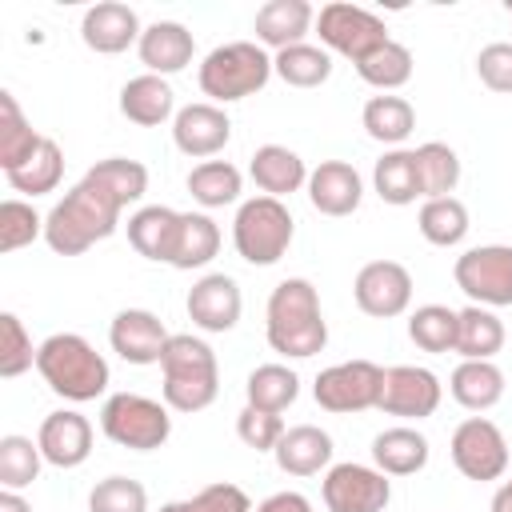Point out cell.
<instances>
[{"mask_svg":"<svg viewBox=\"0 0 512 512\" xmlns=\"http://www.w3.org/2000/svg\"><path fill=\"white\" fill-rule=\"evenodd\" d=\"M120 212H124V200L108 184L84 172V180L72 184L64 200H56L52 212L44 216V240L56 256H80L116 232Z\"/></svg>","mask_w":512,"mask_h":512,"instance_id":"cell-1","label":"cell"},{"mask_svg":"<svg viewBox=\"0 0 512 512\" xmlns=\"http://www.w3.org/2000/svg\"><path fill=\"white\" fill-rule=\"evenodd\" d=\"M268 348L288 360H308L328 344V320L320 312V292L304 276H288L272 288L264 308Z\"/></svg>","mask_w":512,"mask_h":512,"instance_id":"cell-2","label":"cell"},{"mask_svg":"<svg viewBox=\"0 0 512 512\" xmlns=\"http://www.w3.org/2000/svg\"><path fill=\"white\" fill-rule=\"evenodd\" d=\"M36 372L68 404H88V400L104 396L108 380H112L108 360L80 332H52L36 348Z\"/></svg>","mask_w":512,"mask_h":512,"instance_id":"cell-3","label":"cell"},{"mask_svg":"<svg viewBox=\"0 0 512 512\" xmlns=\"http://www.w3.org/2000/svg\"><path fill=\"white\" fill-rule=\"evenodd\" d=\"M160 372H164L160 392H164V404L172 412H204L220 396L216 352L208 348V340H200L192 332H172L164 360H160Z\"/></svg>","mask_w":512,"mask_h":512,"instance_id":"cell-4","label":"cell"},{"mask_svg":"<svg viewBox=\"0 0 512 512\" xmlns=\"http://www.w3.org/2000/svg\"><path fill=\"white\" fill-rule=\"evenodd\" d=\"M272 56L256 44V40H232V44H220L212 48L204 60H200V92L208 96V104H236L244 96H256L268 80H272Z\"/></svg>","mask_w":512,"mask_h":512,"instance_id":"cell-5","label":"cell"},{"mask_svg":"<svg viewBox=\"0 0 512 512\" xmlns=\"http://www.w3.org/2000/svg\"><path fill=\"white\" fill-rule=\"evenodd\" d=\"M292 236H296V220L288 212L284 200H272V196H252L236 208V220H232V244H236V256L256 264V268H268L276 260L288 256L292 248Z\"/></svg>","mask_w":512,"mask_h":512,"instance_id":"cell-6","label":"cell"},{"mask_svg":"<svg viewBox=\"0 0 512 512\" xmlns=\"http://www.w3.org/2000/svg\"><path fill=\"white\" fill-rule=\"evenodd\" d=\"M172 408L152 400V396H140V392H116L104 400L100 408V432L120 444V448H132V452H156L168 444L172 436Z\"/></svg>","mask_w":512,"mask_h":512,"instance_id":"cell-7","label":"cell"},{"mask_svg":"<svg viewBox=\"0 0 512 512\" xmlns=\"http://www.w3.org/2000/svg\"><path fill=\"white\" fill-rule=\"evenodd\" d=\"M316 36H320V48H328L352 64H360L364 56H372L380 44L392 40L376 12L360 8V4H344V0L324 4L316 12Z\"/></svg>","mask_w":512,"mask_h":512,"instance_id":"cell-8","label":"cell"},{"mask_svg":"<svg viewBox=\"0 0 512 512\" xmlns=\"http://www.w3.org/2000/svg\"><path fill=\"white\" fill-rule=\"evenodd\" d=\"M456 288L480 308L512 304V244H476L452 264Z\"/></svg>","mask_w":512,"mask_h":512,"instance_id":"cell-9","label":"cell"},{"mask_svg":"<svg viewBox=\"0 0 512 512\" xmlns=\"http://www.w3.org/2000/svg\"><path fill=\"white\" fill-rule=\"evenodd\" d=\"M380 388H384V368L372 360H340L332 368H324L312 384V396L324 412L336 416H352V412H368L380 404Z\"/></svg>","mask_w":512,"mask_h":512,"instance_id":"cell-10","label":"cell"},{"mask_svg":"<svg viewBox=\"0 0 512 512\" xmlns=\"http://www.w3.org/2000/svg\"><path fill=\"white\" fill-rule=\"evenodd\" d=\"M448 452H452V464L464 480L488 484V480H500L508 472V440L488 416L460 420L456 432H452Z\"/></svg>","mask_w":512,"mask_h":512,"instance_id":"cell-11","label":"cell"},{"mask_svg":"<svg viewBox=\"0 0 512 512\" xmlns=\"http://www.w3.org/2000/svg\"><path fill=\"white\" fill-rule=\"evenodd\" d=\"M328 512H384L392 500V480L376 464H332L320 484Z\"/></svg>","mask_w":512,"mask_h":512,"instance_id":"cell-12","label":"cell"},{"mask_svg":"<svg viewBox=\"0 0 512 512\" xmlns=\"http://www.w3.org/2000/svg\"><path fill=\"white\" fill-rule=\"evenodd\" d=\"M356 308L376 320L404 316L412 304V272L400 260H368L352 280Z\"/></svg>","mask_w":512,"mask_h":512,"instance_id":"cell-13","label":"cell"},{"mask_svg":"<svg viewBox=\"0 0 512 512\" xmlns=\"http://www.w3.org/2000/svg\"><path fill=\"white\" fill-rule=\"evenodd\" d=\"M444 388L440 376L420 368V364H396L384 368V388H380V412L384 416H400V420H424L440 408Z\"/></svg>","mask_w":512,"mask_h":512,"instance_id":"cell-14","label":"cell"},{"mask_svg":"<svg viewBox=\"0 0 512 512\" xmlns=\"http://www.w3.org/2000/svg\"><path fill=\"white\" fill-rule=\"evenodd\" d=\"M172 332L164 328V320L148 308H120L108 324V344L112 352L124 360V364H136V368H148V364H160L164 360V348H168Z\"/></svg>","mask_w":512,"mask_h":512,"instance_id":"cell-15","label":"cell"},{"mask_svg":"<svg viewBox=\"0 0 512 512\" xmlns=\"http://www.w3.org/2000/svg\"><path fill=\"white\" fill-rule=\"evenodd\" d=\"M184 308H188V320L200 332H232L240 324L244 296H240V284L228 272H208L188 288Z\"/></svg>","mask_w":512,"mask_h":512,"instance_id":"cell-16","label":"cell"},{"mask_svg":"<svg viewBox=\"0 0 512 512\" xmlns=\"http://www.w3.org/2000/svg\"><path fill=\"white\" fill-rule=\"evenodd\" d=\"M232 140V120L220 104H184L172 120V144L192 156V160H208L216 152H224V144Z\"/></svg>","mask_w":512,"mask_h":512,"instance_id":"cell-17","label":"cell"},{"mask_svg":"<svg viewBox=\"0 0 512 512\" xmlns=\"http://www.w3.org/2000/svg\"><path fill=\"white\" fill-rule=\"evenodd\" d=\"M144 28H140V16L136 8L120 4V0H104V4H92L84 16H80V40L96 52V56H120L128 52L132 44H140Z\"/></svg>","mask_w":512,"mask_h":512,"instance_id":"cell-18","label":"cell"},{"mask_svg":"<svg viewBox=\"0 0 512 512\" xmlns=\"http://www.w3.org/2000/svg\"><path fill=\"white\" fill-rule=\"evenodd\" d=\"M36 444L44 452V464L52 468H80L92 456V424L88 416L72 412V408H56L44 416Z\"/></svg>","mask_w":512,"mask_h":512,"instance_id":"cell-19","label":"cell"},{"mask_svg":"<svg viewBox=\"0 0 512 512\" xmlns=\"http://www.w3.org/2000/svg\"><path fill=\"white\" fill-rule=\"evenodd\" d=\"M308 200L320 216H352L364 200V180L348 160H320L308 172Z\"/></svg>","mask_w":512,"mask_h":512,"instance_id":"cell-20","label":"cell"},{"mask_svg":"<svg viewBox=\"0 0 512 512\" xmlns=\"http://www.w3.org/2000/svg\"><path fill=\"white\" fill-rule=\"evenodd\" d=\"M136 52H140V64L152 76H176V72H184L192 64L196 36L184 24H176V20H156V24L144 28Z\"/></svg>","mask_w":512,"mask_h":512,"instance_id":"cell-21","label":"cell"},{"mask_svg":"<svg viewBox=\"0 0 512 512\" xmlns=\"http://www.w3.org/2000/svg\"><path fill=\"white\" fill-rule=\"evenodd\" d=\"M256 44L284 52L292 44H304V36L316 28V12L308 0H268L256 8Z\"/></svg>","mask_w":512,"mask_h":512,"instance_id":"cell-22","label":"cell"},{"mask_svg":"<svg viewBox=\"0 0 512 512\" xmlns=\"http://www.w3.org/2000/svg\"><path fill=\"white\" fill-rule=\"evenodd\" d=\"M332 436L316 424H296L280 436L276 444V468L284 476H316V472H328L332 468Z\"/></svg>","mask_w":512,"mask_h":512,"instance_id":"cell-23","label":"cell"},{"mask_svg":"<svg viewBox=\"0 0 512 512\" xmlns=\"http://www.w3.org/2000/svg\"><path fill=\"white\" fill-rule=\"evenodd\" d=\"M176 92L164 76H132L124 88H120V116L140 124V128H160L164 120H176Z\"/></svg>","mask_w":512,"mask_h":512,"instance_id":"cell-24","label":"cell"},{"mask_svg":"<svg viewBox=\"0 0 512 512\" xmlns=\"http://www.w3.org/2000/svg\"><path fill=\"white\" fill-rule=\"evenodd\" d=\"M248 172H252L260 196H272V200H284V196L308 188V168H304V160H300L292 148H284V144H260V148L252 152Z\"/></svg>","mask_w":512,"mask_h":512,"instance_id":"cell-25","label":"cell"},{"mask_svg":"<svg viewBox=\"0 0 512 512\" xmlns=\"http://www.w3.org/2000/svg\"><path fill=\"white\" fill-rule=\"evenodd\" d=\"M432 448H428V436L412 424H396V428H384L376 440H372V464L384 472V476H416L424 464H428Z\"/></svg>","mask_w":512,"mask_h":512,"instance_id":"cell-26","label":"cell"},{"mask_svg":"<svg viewBox=\"0 0 512 512\" xmlns=\"http://www.w3.org/2000/svg\"><path fill=\"white\" fill-rule=\"evenodd\" d=\"M176 228H180V212L168 204H144L128 216V244L156 264L172 260V244H176Z\"/></svg>","mask_w":512,"mask_h":512,"instance_id":"cell-27","label":"cell"},{"mask_svg":"<svg viewBox=\"0 0 512 512\" xmlns=\"http://www.w3.org/2000/svg\"><path fill=\"white\" fill-rule=\"evenodd\" d=\"M448 392L468 412H488L504 400V372L492 360H460L448 376Z\"/></svg>","mask_w":512,"mask_h":512,"instance_id":"cell-28","label":"cell"},{"mask_svg":"<svg viewBox=\"0 0 512 512\" xmlns=\"http://www.w3.org/2000/svg\"><path fill=\"white\" fill-rule=\"evenodd\" d=\"M220 252V224L208 212H180V228H176V244H172V268L192 272L212 264Z\"/></svg>","mask_w":512,"mask_h":512,"instance_id":"cell-29","label":"cell"},{"mask_svg":"<svg viewBox=\"0 0 512 512\" xmlns=\"http://www.w3.org/2000/svg\"><path fill=\"white\" fill-rule=\"evenodd\" d=\"M372 188L384 204L404 208L420 200V176H416V152L412 148H388L372 168Z\"/></svg>","mask_w":512,"mask_h":512,"instance_id":"cell-30","label":"cell"},{"mask_svg":"<svg viewBox=\"0 0 512 512\" xmlns=\"http://www.w3.org/2000/svg\"><path fill=\"white\" fill-rule=\"evenodd\" d=\"M360 124L364 132L376 140V144H388V148H400L412 128H416V108L404 100V96H392V92H380L364 104L360 112Z\"/></svg>","mask_w":512,"mask_h":512,"instance_id":"cell-31","label":"cell"},{"mask_svg":"<svg viewBox=\"0 0 512 512\" xmlns=\"http://www.w3.org/2000/svg\"><path fill=\"white\" fill-rule=\"evenodd\" d=\"M4 176H8L12 192L48 196V192H56L60 180H64V152H60V144H56L52 136H44L40 148H36L20 168H12V172H4Z\"/></svg>","mask_w":512,"mask_h":512,"instance_id":"cell-32","label":"cell"},{"mask_svg":"<svg viewBox=\"0 0 512 512\" xmlns=\"http://www.w3.org/2000/svg\"><path fill=\"white\" fill-rule=\"evenodd\" d=\"M416 152V176H420V196L424 200H440V196H452L456 184H460V156L452 144L444 140H428Z\"/></svg>","mask_w":512,"mask_h":512,"instance_id":"cell-33","label":"cell"},{"mask_svg":"<svg viewBox=\"0 0 512 512\" xmlns=\"http://www.w3.org/2000/svg\"><path fill=\"white\" fill-rule=\"evenodd\" d=\"M244 396L252 408H264V412H284L296 404L300 396V376L288 368V364H260L248 372L244 380Z\"/></svg>","mask_w":512,"mask_h":512,"instance_id":"cell-34","label":"cell"},{"mask_svg":"<svg viewBox=\"0 0 512 512\" xmlns=\"http://www.w3.org/2000/svg\"><path fill=\"white\" fill-rule=\"evenodd\" d=\"M272 72L288 84V88H320L332 76V52L320 44H292L284 52L272 56Z\"/></svg>","mask_w":512,"mask_h":512,"instance_id":"cell-35","label":"cell"},{"mask_svg":"<svg viewBox=\"0 0 512 512\" xmlns=\"http://www.w3.org/2000/svg\"><path fill=\"white\" fill-rule=\"evenodd\" d=\"M240 188H244V176L236 164L228 160H200L192 172H188V192L200 208H224V204H236L240 200Z\"/></svg>","mask_w":512,"mask_h":512,"instance_id":"cell-36","label":"cell"},{"mask_svg":"<svg viewBox=\"0 0 512 512\" xmlns=\"http://www.w3.org/2000/svg\"><path fill=\"white\" fill-rule=\"evenodd\" d=\"M456 336H460V312H452L448 304H420L408 316V340L420 352H456Z\"/></svg>","mask_w":512,"mask_h":512,"instance_id":"cell-37","label":"cell"},{"mask_svg":"<svg viewBox=\"0 0 512 512\" xmlns=\"http://www.w3.org/2000/svg\"><path fill=\"white\" fill-rule=\"evenodd\" d=\"M504 348V320L492 308L468 304L460 308V336H456V352L464 360H492Z\"/></svg>","mask_w":512,"mask_h":512,"instance_id":"cell-38","label":"cell"},{"mask_svg":"<svg viewBox=\"0 0 512 512\" xmlns=\"http://www.w3.org/2000/svg\"><path fill=\"white\" fill-rule=\"evenodd\" d=\"M40 132L28 124V116L20 112L12 92H0V168L12 172L20 168L36 148H40Z\"/></svg>","mask_w":512,"mask_h":512,"instance_id":"cell-39","label":"cell"},{"mask_svg":"<svg viewBox=\"0 0 512 512\" xmlns=\"http://www.w3.org/2000/svg\"><path fill=\"white\" fill-rule=\"evenodd\" d=\"M416 228L428 244L436 248H456L464 236H468V208L464 200L456 196H440V200H424L420 204V216H416Z\"/></svg>","mask_w":512,"mask_h":512,"instance_id":"cell-40","label":"cell"},{"mask_svg":"<svg viewBox=\"0 0 512 512\" xmlns=\"http://www.w3.org/2000/svg\"><path fill=\"white\" fill-rule=\"evenodd\" d=\"M356 76L364 84L380 88V92H396V88H404L412 80V52L400 40H388V44H380L372 56H364L356 64Z\"/></svg>","mask_w":512,"mask_h":512,"instance_id":"cell-41","label":"cell"},{"mask_svg":"<svg viewBox=\"0 0 512 512\" xmlns=\"http://www.w3.org/2000/svg\"><path fill=\"white\" fill-rule=\"evenodd\" d=\"M40 464H44V452L36 440L16 432L0 436V488H12V492L28 488L40 476Z\"/></svg>","mask_w":512,"mask_h":512,"instance_id":"cell-42","label":"cell"},{"mask_svg":"<svg viewBox=\"0 0 512 512\" xmlns=\"http://www.w3.org/2000/svg\"><path fill=\"white\" fill-rule=\"evenodd\" d=\"M88 176H96L100 184H108L124 200V208L128 204H140L144 192H148V168L140 160H128V156H108V160L92 164Z\"/></svg>","mask_w":512,"mask_h":512,"instance_id":"cell-43","label":"cell"},{"mask_svg":"<svg viewBox=\"0 0 512 512\" xmlns=\"http://www.w3.org/2000/svg\"><path fill=\"white\" fill-rule=\"evenodd\" d=\"M88 512H148V488L132 476H104L88 492Z\"/></svg>","mask_w":512,"mask_h":512,"instance_id":"cell-44","label":"cell"},{"mask_svg":"<svg viewBox=\"0 0 512 512\" xmlns=\"http://www.w3.org/2000/svg\"><path fill=\"white\" fill-rule=\"evenodd\" d=\"M40 236H44V216L28 200L0 204V252H20Z\"/></svg>","mask_w":512,"mask_h":512,"instance_id":"cell-45","label":"cell"},{"mask_svg":"<svg viewBox=\"0 0 512 512\" xmlns=\"http://www.w3.org/2000/svg\"><path fill=\"white\" fill-rule=\"evenodd\" d=\"M32 364H36V348H32V336H28L24 320L16 312H4L0 316V376L16 380Z\"/></svg>","mask_w":512,"mask_h":512,"instance_id":"cell-46","label":"cell"},{"mask_svg":"<svg viewBox=\"0 0 512 512\" xmlns=\"http://www.w3.org/2000/svg\"><path fill=\"white\" fill-rule=\"evenodd\" d=\"M160 512H252V500H248V492H244L240 484L220 480V484L200 488V492L188 496V500H168V504H160Z\"/></svg>","mask_w":512,"mask_h":512,"instance_id":"cell-47","label":"cell"},{"mask_svg":"<svg viewBox=\"0 0 512 512\" xmlns=\"http://www.w3.org/2000/svg\"><path fill=\"white\" fill-rule=\"evenodd\" d=\"M284 432H288V428H284V420H280L276 412H264V408L244 404L240 416H236V436H240L248 448H256V452H276V444H280Z\"/></svg>","mask_w":512,"mask_h":512,"instance_id":"cell-48","label":"cell"},{"mask_svg":"<svg viewBox=\"0 0 512 512\" xmlns=\"http://www.w3.org/2000/svg\"><path fill=\"white\" fill-rule=\"evenodd\" d=\"M476 76H480L484 88H492L500 96H512V44L508 40L484 44L480 56H476Z\"/></svg>","mask_w":512,"mask_h":512,"instance_id":"cell-49","label":"cell"},{"mask_svg":"<svg viewBox=\"0 0 512 512\" xmlns=\"http://www.w3.org/2000/svg\"><path fill=\"white\" fill-rule=\"evenodd\" d=\"M252 512H312V500L304 492H272L268 500H260Z\"/></svg>","mask_w":512,"mask_h":512,"instance_id":"cell-50","label":"cell"},{"mask_svg":"<svg viewBox=\"0 0 512 512\" xmlns=\"http://www.w3.org/2000/svg\"><path fill=\"white\" fill-rule=\"evenodd\" d=\"M0 512H32V504H28L20 492H12V488H0Z\"/></svg>","mask_w":512,"mask_h":512,"instance_id":"cell-51","label":"cell"},{"mask_svg":"<svg viewBox=\"0 0 512 512\" xmlns=\"http://www.w3.org/2000/svg\"><path fill=\"white\" fill-rule=\"evenodd\" d=\"M492 512H512V476L492 492Z\"/></svg>","mask_w":512,"mask_h":512,"instance_id":"cell-52","label":"cell"},{"mask_svg":"<svg viewBox=\"0 0 512 512\" xmlns=\"http://www.w3.org/2000/svg\"><path fill=\"white\" fill-rule=\"evenodd\" d=\"M508 12H512V0H508Z\"/></svg>","mask_w":512,"mask_h":512,"instance_id":"cell-53","label":"cell"}]
</instances>
